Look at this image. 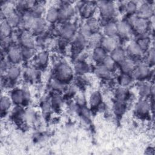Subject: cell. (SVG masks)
<instances>
[{
  "instance_id": "cell-29",
  "label": "cell",
  "mask_w": 155,
  "mask_h": 155,
  "mask_svg": "<svg viewBox=\"0 0 155 155\" xmlns=\"http://www.w3.org/2000/svg\"><path fill=\"white\" fill-rule=\"evenodd\" d=\"M10 101L7 97H1V111H5L9 108Z\"/></svg>"
},
{
  "instance_id": "cell-7",
  "label": "cell",
  "mask_w": 155,
  "mask_h": 155,
  "mask_svg": "<svg viewBox=\"0 0 155 155\" xmlns=\"http://www.w3.org/2000/svg\"><path fill=\"white\" fill-rule=\"evenodd\" d=\"M75 31V27L73 24L68 23L64 25L61 30V35L65 39L71 38Z\"/></svg>"
},
{
  "instance_id": "cell-24",
  "label": "cell",
  "mask_w": 155,
  "mask_h": 155,
  "mask_svg": "<svg viewBox=\"0 0 155 155\" xmlns=\"http://www.w3.org/2000/svg\"><path fill=\"white\" fill-rule=\"evenodd\" d=\"M101 97L99 92L93 93L90 97V104L93 107L97 106L101 102Z\"/></svg>"
},
{
  "instance_id": "cell-27",
  "label": "cell",
  "mask_w": 155,
  "mask_h": 155,
  "mask_svg": "<svg viewBox=\"0 0 155 155\" xmlns=\"http://www.w3.org/2000/svg\"><path fill=\"white\" fill-rule=\"evenodd\" d=\"M19 19L18 15L12 13L8 16L7 22L10 25V26H15L19 23Z\"/></svg>"
},
{
  "instance_id": "cell-41",
  "label": "cell",
  "mask_w": 155,
  "mask_h": 155,
  "mask_svg": "<svg viewBox=\"0 0 155 155\" xmlns=\"http://www.w3.org/2000/svg\"><path fill=\"white\" fill-rule=\"evenodd\" d=\"M82 115L86 117V118H89L90 117V113H89V111L85 108H84L82 110Z\"/></svg>"
},
{
  "instance_id": "cell-16",
  "label": "cell",
  "mask_w": 155,
  "mask_h": 155,
  "mask_svg": "<svg viewBox=\"0 0 155 155\" xmlns=\"http://www.w3.org/2000/svg\"><path fill=\"white\" fill-rule=\"evenodd\" d=\"M136 109L139 113L145 114L148 112L150 110V105L147 102L145 101H140L137 104Z\"/></svg>"
},
{
  "instance_id": "cell-1",
  "label": "cell",
  "mask_w": 155,
  "mask_h": 155,
  "mask_svg": "<svg viewBox=\"0 0 155 155\" xmlns=\"http://www.w3.org/2000/svg\"><path fill=\"white\" fill-rule=\"evenodd\" d=\"M130 25H133L136 31L139 34L144 33L148 28V23L147 19H144L142 18H137L136 17H132L130 19Z\"/></svg>"
},
{
  "instance_id": "cell-4",
  "label": "cell",
  "mask_w": 155,
  "mask_h": 155,
  "mask_svg": "<svg viewBox=\"0 0 155 155\" xmlns=\"http://www.w3.org/2000/svg\"><path fill=\"white\" fill-rule=\"evenodd\" d=\"M137 14L139 18L147 19L152 15L153 9L150 5L148 4H143L139 7Z\"/></svg>"
},
{
  "instance_id": "cell-19",
  "label": "cell",
  "mask_w": 155,
  "mask_h": 155,
  "mask_svg": "<svg viewBox=\"0 0 155 155\" xmlns=\"http://www.w3.org/2000/svg\"><path fill=\"white\" fill-rule=\"evenodd\" d=\"M59 17V12L54 7L50 8L47 13V19L50 22H55Z\"/></svg>"
},
{
  "instance_id": "cell-3",
  "label": "cell",
  "mask_w": 155,
  "mask_h": 155,
  "mask_svg": "<svg viewBox=\"0 0 155 155\" xmlns=\"http://www.w3.org/2000/svg\"><path fill=\"white\" fill-rule=\"evenodd\" d=\"M101 43L103 48L108 51H113L117 48V41L114 36H107L101 40Z\"/></svg>"
},
{
  "instance_id": "cell-35",
  "label": "cell",
  "mask_w": 155,
  "mask_h": 155,
  "mask_svg": "<svg viewBox=\"0 0 155 155\" xmlns=\"http://www.w3.org/2000/svg\"><path fill=\"white\" fill-rule=\"evenodd\" d=\"M75 68L77 72H79L80 73H83L87 70L88 67L84 62H78L75 65Z\"/></svg>"
},
{
  "instance_id": "cell-9",
  "label": "cell",
  "mask_w": 155,
  "mask_h": 155,
  "mask_svg": "<svg viewBox=\"0 0 155 155\" xmlns=\"http://www.w3.org/2000/svg\"><path fill=\"white\" fill-rule=\"evenodd\" d=\"M22 53L20 50L15 47L10 48L8 51V58L12 62L16 63L19 62L21 58Z\"/></svg>"
},
{
  "instance_id": "cell-39",
  "label": "cell",
  "mask_w": 155,
  "mask_h": 155,
  "mask_svg": "<svg viewBox=\"0 0 155 155\" xmlns=\"http://www.w3.org/2000/svg\"><path fill=\"white\" fill-rule=\"evenodd\" d=\"M147 61L150 63H154V49H151L147 56Z\"/></svg>"
},
{
  "instance_id": "cell-28",
  "label": "cell",
  "mask_w": 155,
  "mask_h": 155,
  "mask_svg": "<svg viewBox=\"0 0 155 155\" xmlns=\"http://www.w3.org/2000/svg\"><path fill=\"white\" fill-rule=\"evenodd\" d=\"M131 81V79L130 76L127 73H125L120 76V79H119L120 84L124 86H125V85H127L128 84H129L130 83Z\"/></svg>"
},
{
  "instance_id": "cell-38",
  "label": "cell",
  "mask_w": 155,
  "mask_h": 155,
  "mask_svg": "<svg viewBox=\"0 0 155 155\" xmlns=\"http://www.w3.org/2000/svg\"><path fill=\"white\" fill-rule=\"evenodd\" d=\"M126 10L130 14L134 13L136 10V5L133 2H130L127 3L126 5Z\"/></svg>"
},
{
  "instance_id": "cell-15",
  "label": "cell",
  "mask_w": 155,
  "mask_h": 155,
  "mask_svg": "<svg viewBox=\"0 0 155 155\" xmlns=\"http://www.w3.org/2000/svg\"><path fill=\"white\" fill-rule=\"evenodd\" d=\"M104 32L108 36H114L117 33L116 24L114 22H110L107 24L105 26Z\"/></svg>"
},
{
  "instance_id": "cell-10",
  "label": "cell",
  "mask_w": 155,
  "mask_h": 155,
  "mask_svg": "<svg viewBox=\"0 0 155 155\" xmlns=\"http://www.w3.org/2000/svg\"><path fill=\"white\" fill-rule=\"evenodd\" d=\"M22 44L27 48H31L34 46V41L31 35L28 32H24L21 38Z\"/></svg>"
},
{
  "instance_id": "cell-40",
  "label": "cell",
  "mask_w": 155,
  "mask_h": 155,
  "mask_svg": "<svg viewBox=\"0 0 155 155\" xmlns=\"http://www.w3.org/2000/svg\"><path fill=\"white\" fill-rule=\"evenodd\" d=\"M52 86L56 90H61L64 88V84L61 83V82L58 81H54L53 82Z\"/></svg>"
},
{
  "instance_id": "cell-21",
  "label": "cell",
  "mask_w": 155,
  "mask_h": 155,
  "mask_svg": "<svg viewBox=\"0 0 155 155\" xmlns=\"http://www.w3.org/2000/svg\"><path fill=\"white\" fill-rule=\"evenodd\" d=\"M73 13V8L69 5H65L62 7L60 12H59V15L61 18H66L70 16Z\"/></svg>"
},
{
  "instance_id": "cell-25",
  "label": "cell",
  "mask_w": 155,
  "mask_h": 155,
  "mask_svg": "<svg viewBox=\"0 0 155 155\" xmlns=\"http://www.w3.org/2000/svg\"><path fill=\"white\" fill-rule=\"evenodd\" d=\"M103 62H104V65L109 70H112L114 67L115 62L111 58V56H106L104 60L103 61Z\"/></svg>"
},
{
  "instance_id": "cell-18",
  "label": "cell",
  "mask_w": 155,
  "mask_h": 155,
  "mask_svg": "<svg viewBox=\"0 0 155 155\" xmlns=\"http://www.w3.org/2000/svg\"><path fill=\"white\" fill-rule=\"evenodd\" d=\"M105 52L103 48L97 47L93 52V58L97 62H101L105 58Z\"/></svg>"
},
{
  "instance_id": "cell-34",
  "label": "cell",
  "mask_w": 155,
  "mask_h": 155,
  "mask_svg": "<svg viewBox=\"0 0 155 155\" xmlns=\"http://www.w3.org/2000/svg\"><path fill=\"white\" fill-rule=\"evenodd\" d=\"M142 51L146 50L149 45V40L147 38L140 39L137 42Z\"/></svg>"
},
{
  "instance_id": "cell-31",
  "label": "cell",
  "mask_w": 155,
  "mask_h": 155,
  "mask_svg": "<svg viewBox=\"0 0 155 155\" xmlns=\"http://www.w3.org/2000/svg\"><path fill=\"white\" fill-rule=\"evenodd\" d=\"M102 40L101 36L99 33H94L89 37L90 43L92 45H96Z\"/></svg>"
},
{
  "instance_id": "cell-13",
  "label": "cell",
  "mask_w": 155,
  "mask_h": 155,
  "mask_svg": "<svg viewBox=\"0 0 155 155\" xmlns=\"http://www.w3.org/2000/svg\"><path fill=\"white\" fill-rule=\"evenodd\" d=\"M111 57L115 62H121L125 59L124 51L120 48H116L112 51Z\"/></svg>"
},
{
  "instance_id": "cell-14",
  "label": "cell",
  "mask_w": 155,
  "mask_h": 155,
  "mask_svg": "<svg viewBox=\"0 0 155 155\" xmlns=\"http://www.w3.org/2000/svg\"><path fill=\"white\" fill-rule=\"evenodd\" d=\"M110 70L107 68L104 65H101L96 67L95 70V73L96 75L100 78H108L111 76Z\"/></svg>"
},
{
  "instance_id": "cell-20",
  "label": "cell",
  "mask_w": 155,
  "mask_h": 155,
  "mask_svg": "<svg viewBox=\"0 0 155 155\" xmlns=\"http://www.w3.org/2000/svg\"><path fill=\"white\" fill-rule=\"evenodd\" d=\"M25 97V94L24 91L21 90H16L12 95V100L16 104L22 103Z\"/></svg>"
},
{
  "instance_id": "cell-23",
  "label": "cell",
  "mask_w": 155,
  "mask_h": 155,
  "mask_svg": "<svg viewBox=\"0 0 155 155\" xmlns=\"http://www.w3.org/2000/svg\"><path fill=\"white\" fill-rule=\"evenodd\" d=\"M139 91L141 96H147L151 93V90L150 85L147 84H142L139 87Z\"/></svg>"
},
{
  "instance_id": "cell-26",
  "label": "cell",
  "mask_w": 155,
  "mask_h": 155,
  "mask_svg": "<svg viewBox=\"0 0 155 155\" xmlns=\"http://www.w3.org/2000/svg\"><path fill=\"white\" fill-rule=\"evenodd\" d=\"M20 73V69L18 67H12L9 68L8 71V75L11 79H16Z\"/></svg>"
},
{
  "instance_id": "cell-5",
  "label": "cell",
  "mask_w": 155,
  "mask_h": 155,
  "mask_svg": "<svg viewBox=\"0 0 155 155\" xmlns=\"http://www.w3.org/2000/svg\"><path fill=\"white\" fill-rule=\"evenodd\" d=\"M99 8L101 13L105 16H108L113 14L114 11L113 5L109 2L102 1L98 4Z\"/></svg>"
},
{
  "instance_id": "cell-30",
  "label": "cell",
  "mask_w": 155,
  "mask_h": 155,
  "mask_svg": "<svg viewBox=\"0 0 155 155\" xmlns=\"http://www.w3.org/2000/svg\"><path fill=\"white\" fill-rule=\"evenodd\" d=\"M114 109L116 113H117V114H121L122 113H124L125 110V105L124 104V101H117L115 105Z\"/></svg>"
},
{
  "instance_id": "cell-2",
  "label": "cell",
  "mask_w": 155,
  "mask_h": 155,
  "mask_svg": "<svg viewBox=\"0 0 155 155\" xmlns=\"http://www.w3.org/2000/svg\"><path fill=\"white\" fill-rule=\"evenodd\" d=\"M72 71L71 68L65 63L59 65L58 68V76L60 80L67 81L70 79Z\"/></svg>"
},
{
  "instance_id": "cell-11",
  "label": "cell",
  "mask_w": 155,
  "mask_h": 155,
  "mask_svg": "<svg viewBox=\"0 0 155 155\" xmlns=\"http://www.w3.org/2000/svg\"><path fill=\"white\" fill-rule=\"evenodd\" d=\"M121 68L125 73L132 71L134 68V62L130 59H124L121 62Z\"/></svg>"
},
{
  "instance_id": "cell-22",
  "label": "cell",
  "mask_w": 155,
  "mask_h": 155,
  "mask_svg": "<svg viewBox=\"0 0 155 155\" xmlns=\"http://www.w3.org/2000/svg\"><path fill=\"white\" fill-rule=\"evenodd\" d=\"M11 33V26L6 21L2 22L1 25V34L4 37L8 36Z\"/></svg>"
},
{
  "instance_id": "cell-17",
  "label": "cell",
  "mask_w": 155,
  "mask_h": 155,
  "mask_svg": "<svg viewBox=\"0 0 155 155\" xmlns=\"http://www.w3.org/2000/svg\"><path fill=\"white\" fill-rule=\"evenodd\" d=\"M44 27L45 23L42 19L38 18H34L33 22L31 27V28H33V31L37 33H39L44 30Z\"/></svg>"
},
{
  "instance_id": "cell-12",
  "label": "cell",
  "mask_w": 155,
  "mask_h": 155,
  "mask_svg": "<svg viewBox=\"0 0 155 155\" xmlns=\"http://www.w3.org/2000/svg\"><path fill=\"white\" fill-rule=\"evenodd\" d=\"M142 50L139 46L137 42H133L128 47V52L130 54L134 56H140L142 53Z\"/></svg>"
},
{
  "instance_id": "cell-42",
  "label": "cell",
  "mask_w": 155,
  "mask_h": 155,
  "mask_svg": "<svg viewBox=\"0 0 155 155\" xmlns=\"http://www.w3.org/2000/svg\"><path fill=\"white\" fill-rule=\"evenodd\" d=\"M34 11L36 13L40 14L42 12V7H41V5H38V6L35 7Z\"/></svg>"
},
{
  "instance_id": "cell-33",
  "label": "cell",
  "mask_w": 155,
  "mask_h": 155,
  "mask_svg": "<svg viewBox=\"0 0 155 155\" xmlns=\"http://www.w3.org/2000/svg\"><path fill=\"white\" fill-rule=\"evenodd\" d=\"M127 95V91H126V90L124 88L119 89L117 91V94H116L117 101H124L126 99Z\"/></svg>"
},
{
  "instance_id": "cell-6",
  "label": "cell",
  "mask_w": 155,
  "mask_h": 155,
  "mask_svg": "<svg viewBox=\"0 0 155 155\" xmlns=\"http://www.w3.org/2000/svg\"><path fill=\"white\" fill-rule=\"evenodd\" d=\"M150 73L148 67L145 65H139L133 71V75L135 78L140 79L147 77Z\"/></svg>"
},
{
  "instance_id": "cell-36",
  "label": "cell",
  "mask_w": 155,
  "mask_h": 155,
  "mask_svg": "<svg viewBox=\"0 0 155 155\" xmlns=\"http://www.w3.org/2000/svg\"><path fill=\"white\" fill-rule=\"evenodd\" d=\"M48 59V55L46 53H41L38 57V62L40 65H45Z\"/></svg>"
},
{
  "instance_id": "cell-8",
  "label": "cell",
  "mask_w": 155,
  "mask_h": 155,
  "mask_svg": "<svg viewBox=\"0 0 155 155\" xmlns=\"http://www.w3.org/2000/svg\"><path fill=\"white\" fill-rule=\"evenodd\" d=\"M116 26L117 32L122 36H127L130 33V25L127 22L120 21L116 24Z\"/></svg>"
},
{
  "instance_id": "cell-37",
  "label": "cell",
  "mask_w": 155,
  "mask_h": 155,
  "mask_svg": "<svg viewBox=\"0 0 155 155\" xmlns=\"http://www.w3.org/2000/svg\"><path fill=\"white\" fill-rule=\"evenodd\" d=\"M93 5L91 4H86L82 7V13L85 16H88L93 12Z\"/></svg>"
},
{
  "instance_id": "cell-32",
  "label": "cell",
  "mask_w": 155,
  "mask_h": 155,
  "mask_svg": "<svg viewBox=\"0 0 155 155\" xmlns=\"http://www.w3.org/2000/svg\"><path fill=\"white\" fill-rule=\"evenodd\" d=\"M87 25L90 29L91 31L96 30L98 28L99 26V24L95 19H90V20H88L87 23Z\"/></svg>"
}]
</instances>
